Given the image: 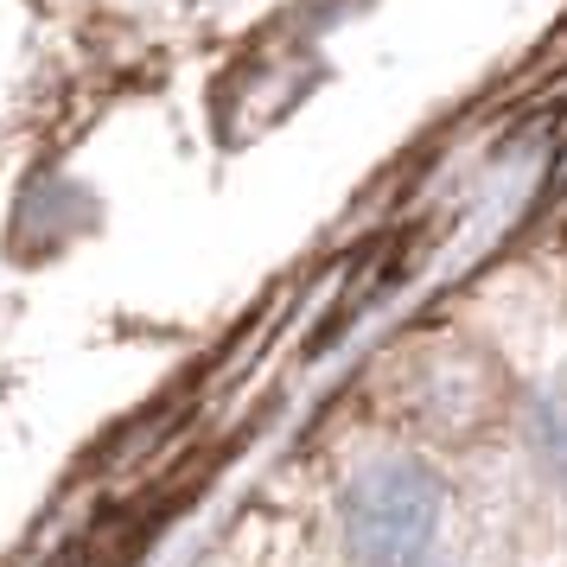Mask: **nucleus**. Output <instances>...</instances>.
Returning <instances> with one entry per match:
<instances>
[{"mask_svg":"<svg viewBox=\"0 0 567 567\" xmlns=\"http://www.w3.org/2000/svg\"><path fill=\"white\" fill-rule=\"evenodd\" d=\"M440 529V478L421 460H377L344 491V542L363 567H414Z\"/></svg>","mask_w":567,"mask_h":567,"instance_id":"nucleus-1","label":"nucleus"},{"mask_svg":"<svg viewBox=\"0 0 567 567\" xmlns=\"http://www.w3.org/2000/svg\"><path fill=\"white\" fill-rule=\"evenodd\" d=\"M536 446L548 465H561L567 472V409L561 402H536Z\"/></svg>","mask_w":567,"mask_h":567,"instance_id":"nucleus-2","label":"nucleus"}]
</instances>
